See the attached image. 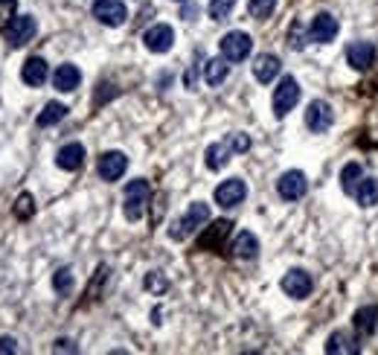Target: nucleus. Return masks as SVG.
Returning a JSON list of instances; mask_svg holds the SVG:
<instances>
[{
    "instance_id": "f257e3e1",
    "label": "nucleus",
    "mask_w": 378,
    "mask_h": 355,
    "mask_svg": "<svg viewBox=\"0 0 378 355\" xmlns=\"http://www.w3.org/2000/svg\"><path fill=\"white\" fill-rule=\"evenodd\" d=\"M210 221V204H204V201H193L189 204V210L172 224L169 228V239H175V242H183L186 236H193L201 224H207Z\"/></svg>"
},
{
    "instance_id": "f03ea898",
    "label": "nucleus",
    "mask_w": 378,
    "mask_h": 355,
    "mask_svg": "<svg viewBox=\"0 0 378 355\" xmlns=\"http://www.w3.org/2000/svg\"><path fill=\"white\" fill-rule=\"evenodd\" d=\"M148 198H151L148 181H143V178L131 181L129 186H125V196H122V213H125V218H129V221H140L143 213H146Z\"/></svg>"
},
{
    "instance_id": "7ed1b4c3",
    "label": "nucleus",
    "mask_w": 378,
    "mask_h": 355,
    "mask_svg": "<svg viewBox=\"0 0 378 355\" xmlns=\"http://www.w3.org/2000/svg\"><path fill=\"white\" fill-rule=\"evenodd\" d=\"M300 82L294 76H286L276 88H274V114L282 120V117H288L294 111V105L300 102Z\"/></svg>"
},
{
    "instance_id": "20e7f679",
    "label": "nucleus",
    "mask_w": 378,
    "mask_h": 355,
    "mask_svg": "<svg viewBox=\"0 0 378 355\" xmlns=\"http://www.w3.org/2000/svg\"><path fill=\"white\" fill-rule=\"evenodd\" d=\"M4 32H6V44L18 50V47H23V44L33 41V36L38 32V23H36L33 15H15V21H12Z\"/></svg>"
},
{
    "instance_id": "39448f33",
    "label": "nucleus",
    "mask_w": 378,
    "mask_h": 355,
    "mask_svg": "<svg viewBox=\"0 0 378 355\" xmlns=\"http://www.w3.org/2000/svg\"><path fill=\"white\" fill-rule=\"evenodd\" d=\"M332 122H335V111H332V105L326 100L308 102V108H306V125H308V132L323 134V132H329V128H332Z\"/></svg>"
},
{
    "instance_id": "423d86ee",
    "label": "nucleus",
    "mask_w": 378,
    "mask_h": 355,
    "mask_svg": "<svg viewBox=\"0 0 378 355\" xmlns=\"http://www.w3.org/2000/svg\"><path fill=\"white\" fill-rule=\"evenodd\" d=\"M250 50H254V38L242 29H233L222 38V55L227 61H244L250 55Z\"/></svg>"
},
{
    "instance_id": "0eeeda50",
    "label": "nucleus",
    "mask_w": 378,
    "mask_h": 355,
    "mask_svg": "<svg viewBox=\"0 0 378 355\" xmlns=\"http://www.w3.org/2000/svg\"><path fill=\"white\" fill-rule=\"evenodd\" d=\"M244 198H247V184H244L242 178H230V181H225V184L215 186V204L225 207V210L239 207Z\"/></svg>"
},
{
    "instance_id": "6e6552de",
    "label": "nucleus",
    "mask_w": 378,
    "mask_h": 355,
    "mask_svg": "<svg viewBox=\"0 0 378 355\" xmlns=\"http://www.w3.org/2000/svg\"><path fill=\"white\" fill-rule=\"evenodd\" d=\"M276 192H279L282 201H300L306 192H308V181H306V175H303L300 169H291V172H286V175H279Z\"/></svg>"
},
{
    "instance_id": "1a4fd4ad",
    "label": "nucleus",
    "mask_w": 378,
    "mask_h": 355,
    "mask_svg": "<svg viewBox=\"0 0 378 355\" xmlns=\"http://www.w3.org/2000/svg\"><path fill=\"white\" fill-rule=\"evenodd\" d=\"M338 29H340V23H338L335 15H329V12H318V15H314V21H311V26H308V41L332 44V41L338 38Z\"/></svg>"
},
{
    "instance_id": "9d476101",
    "label": "nucleus",
    "mask_w": 378,
    "mask_h": 355,
    "mask_svg": "<svg viewBox=\"0 0 378 355\" xmlns=\"http://www.w3.org/2000/svg\"><path fill=\"white\" fill-rule=\"evenodd\" d=\"M93 18L105 26H122L129 18V9L122 0H93Z\"/></svg>"
},
{
    "instance_id": "9b49d317",
    "label": "nucleus",
    "mask_w": 378,
    "mask_h": 355,
    "mask_svg": "<svg viewBox=\"0 0 378 355\" xmlns=\"http://www.w3.org/2000/svg\"><path fill=\"white\" fill-rule=\"evenodd\" d=\"M143 44L148 53H169L175 44V29L169 23H154L143 32Z\"/></svg>"
},
{
    "instance_id": "f8f14e48",
    "label": "nucleus",
    "mask_w": 378,
    "mask_h": 355,
    "mask_svg": "<svg viewBox=\"0 0 378 355\" xmlns=\"http://www.w3.org/2000/svg\"><path fill=\"white\" fill-rule=\"evenodd\" d=\"M230 231H233V221L230 218L212 221L210 228L198 236V250H222L225 248V239L230 236Z\"/></svg>"
},
{
    "instance_id": "ddd939ff",
    "label": "nucleus",
    "mask_w": 378,
    "mask_h": 355,
    "mask_svg": "<svg viewBox=\"0 0 378 355\" xmlns=\"http://www.w3.org/2000/svg\"><path fill=\"white\" fill-rule=\"evenodd\" d=\"M282 292H286L288 297H294V300H306L308 295H311V288H314V282H311V277L303 271V268H291L286 277H282Z\"/></svg>"
},
{
    "instance_id": "4468645a",
    "label": "nucleus",
    "mask_w": 378,
    "mask_h": 355,
    "mask_svg": "<svg viewBox=\"0 0 378 355\" xmlns=\"http://www.w3.org/2000/svg\"><path fill=\"white\" fill-rule=\"evenodd\" d=\"M99 178L102 181H119L122 175H125V169H129V157H125L122 152H105L102 157H99Z\"/></svg>"
},
{
    "instance_id": "2eb2a0df",
    "label": "nucleus",
    "mask_w": 378,
    "mask_h": 355,
    "mask_svg": "<svg viewBox=\"0 0 378 355\" xmlns=\"http://www.w3.org/2000/svg\"><path fill=\"white\" fill-rule=\"evenodd\" d=\"M47 76H50V68H47V61H44L41 55H33V58H26V61H23V70H21L23 85H29V88H41V85L47 82Z\"/></svg>"
},
{
    "instance_id": "dca6fc26",
    "label": "nucleus",
    "mask_w": 378,
    "mask_h": 355,
    "mask_svg": "<svg viewBox=\"0 0 378 355\" xmlns=\"http://www.w3.org/2000/svg\"><path fill=\"white\" fill-rule=\"evenodd\" d=\"M82 164H85V146L82 143H68L55 154V166L65 169V172H76V169H82Z\"/></svg>"
},
{
    "instance_id": "f3484780",
    "label": "nucleus",
    "mask_w": 378,
    "mask_h": 355,
    "mask_svg": "<svg viewBox=\"0 0 378 355\" xmlns=\"http://www.w3.org/2000/svg\"><path fill=\"white\" fill-rule=\"evenodd\" d=\"M346 61H350L355 70H367L375 61V47L369 41H355V44L346 47Z\"/></svg>"
},
{
    "instance_id": "a211bd4d",
    "label": "nucleus",
    "mask_w": 378,
    "mask_h": 355,
    "mask_svg": "<svg viewBox=\"0 0 378 355\" xmlns=\"http://www.w3.org/2000/svg\"><path fill=\"white\" fill-rule=\"evenodd\" d=\"M279 70H282V61H279L276 55H271V53H262V55L254 61V76H256V82H262V85H271V82L279 76Z\"/></svg>"
},
{
    "instance_id": "6ab92c4d",
    "label": "nucleus",
    "mask_w": 378,
    "mask_h": 355,
    "mask_svg": "<svg viewBox=\"0 0 378 355\" xmlns=\"http://www.w3.org/2000/svg\"><path fill=\"white\" fill-rule=\"evenodd\" d=\"M79 82H82V73H79L76 64H58L55 73H53V85H55V90H61V93L76 90Z\"/></svg>"
},
{
    "instance_id": "aec40b11",
    "label": "nucleus",
    "mask_w": 378,
    "mask_h": 355,
    "mask_svg": "<svg viewBox=\"0 0 378 355\" xmlns=\"http://www.w3.org/2000/svg\"><path fill=\"white\" fill-rule=\"evenodd\" d=\"M230 253L236 256V260H256V253H259V239H256L254 233L242 231V233L233 239Z\"/></svg>"
},
{
    "instance_id": "412c9836",
    "label": "nucleus",
    "mask_w": 378,
    "mask_h": 355,
    "mask_svg": "<svg viewBox=\"0 0 378 355\" xmlns=\"http://www.w3.org/2000/svg\"><path fill=\"white\" fill-rule=\"evenodd\" d=\"M230 154H233V146H230V140H222V143H212V146H207V169H212V172H218V169H225L227 164H230Z\"/></svg>"
},
{
    "instance_id": "4be33fe9",
    "label": "nucleus",
    "mask_w": 378,
    "mask_h": 355,
    "mask_svg": "<svg viewBox=\"0 0 378 355\" xmlns=\"http://www.w3.org/2000/svg\"><path fill=\"white\" fill-rule=\"evenodd\" d=\"M358 349H361L358 341H355L350 332H343V329H340V332H332L329 341H326V352H329V355H338V352H340V355H355Z\"/></svg>"
},
{
    "instance_id": "5701e85b",
    "label": "nucleus",
    "mask_w": 378,
    "mask_h": 355,
    "mask_svg": "<svg viewBox=\"0 0 378 355\" xmlns=\"http://www.w3.org/2000/svg\"><path fill=\"white\" fill-rule=\"evenodd\" d=\"M230 76V64H227V58L222 55V58H210L207 61V68H204V79H207V85L210 88H218L225 79Z\"/></svg>"
},
{
    "instance_id": "b1692460",
    "label": "nucleus",
    "mask_w": 378,
    "mask_h": 355,
    "mask_svg": "<svg viewBox=\"0 0 378 355\" xmlns=\"http://www.w3.org/2000/svg\"><path fill=\"white\" fill-rule=\"evenodd\" d=\"M364 181V166L361 164H346L343 172H340V189L346 192V196H355V189L361 186Z\"/></svg>"
},
{
    "instance_id": "393cba45",
    "label": "nucleus",
    "mask_w": 378,
    "mask_h": 355,
    "mask_svg": "<svg viewBox=\"0 0 378 355\" xmlns=\"http://www.w3.org/2000/svg\"><path fill=\"white\" fill-rule=\"evenodd\" d=\"M355 198L361 207H375L378 204V178H364L361 186L355 189Z\"/></svg>"
},
{
    "instance_id": "a878e982",
    "label": "nucleus",
    "mask_w": 378,
    "mask_h": 355,
    "mask_svg": "<svg viewBox=\"0 0 378 355\" xmlns=\"http://www.w3.org/2000/svg\"><path fill=\"white\" fill-rule=\"evenodd\" d=\"M68 117V105H61V102H47L44 105V111L38 114V125L41 128H50V125H55V122H61V120H65Z\"/></svg>"
},
{
    "instance_id": "bb28decb",
    "label": "nucleus",
    "mask_w": 378,
    "mask_h": 355,
    "mask_svg": "<svg viewBox=\"0 0 378 355\" xmlns=\"http://www.w3.org/2000/svg\"><path fill=\"white\" fill-rule=\"evenodd\" d=\"M375 320H378V306H364L355 312V329L364 335L375 332Z\"/></svg>"
},
{
    "instance_id": "cd10ccee",
    "label": "nucleus",
    "mask_w": 378,
    "mask_h": 355,
    "mask_svg": "<svg viewBox=\"0 0 378 355\" xmlns=\"http://www.w3.org/2000/svg\"><path fill=\"white\" fill-rule=\"evenodd\" d=\"M233 9H236V0H210V6H207V12H210L212 21H225V18H230Z\"/></svg>"
},
{
    "instance_id": "c85d7f7f",
    "label": "nucleus",
    "mask_w": 378,
    "mask_h": 355,
    "mask_svg": "<svg viewBox=\"0 0 378 355\" xmlns=\"http://www.w3.org/2000/svg\"><path fill=\"white\" fill-rule=\"evenodd\" d=\"M53 288L58 295H70L73 292V271L70 268H58L53 274Z\"/></svg>"
},
{
    "instance_id": "c756f323",
    "label": "nucleus",
    "mask_w": 378,
    "mask_h": 355,
    "mask_svg": "<svg viewBox=\"0 0 378 355\" xmlns=\"http://www.w3.org/2000/svg\"><path fill=\"white\" fill-rule=\"evenodd\" d=\"M274 9H276V0H250V4H247V12L254 15L256 21L271 18V15H274Z\"/></svg>"
},
{
    "instance_id": "7c9ffc66",
    "label": "nucleus",
    "mask_w": 378,
    "mask_h": 355,
    "mask_svg": "<svg viewBox=\"0 0 378 355\" xmlns=\"http://www.w3.org/2000/svg\"><path fill=\"white\" fill-rule=\"evenodd\" d=\"M33 213H36V198L29 196V192H21L18 201H15V216L21 221H26V218H33Z\"/></svg>"
},
{
    "instance_id": "2f4dec72",
    "label": "nucleus",
    "mask_w": 378,
    "mask_h": 355,
    "mask_svg": "<svg viewBox=\"0 0 378 355\" xmlns=\"http://www.w3.org/2000/svg\"><path fill=\"white\" fill-rule=\"evenodd\" d=\"M143 285L148 288V292H154V295H163L166 288H169V280L163 277V271H148L146 280H143Z\"/></svg>"
},
{
    "instance_id": "473e14b6",
    "label": "nucleus",
    "mask_w": 378,
    "mask_h": 355,
    "mask_svg": "<svg viewBox=\"0 0 378 355\" xmlns=\"http://www.w3.org/2000/svg\"><path fill=\"white\" fill-rule=\"evenodd\" d=\"M18 15V0H0V29H6Z\"/></svg>"
},
{
    "instance_id": "72a5a7b5",
    "label": "nucleus",
    "mask_w": 378,
    "mask_h": 355,
    "mask_svg": "<svg viewBox=\"0 0 378 355\" xmlns=\"http://www.w3.org/2000/svg\"><path fill=\"white\" fill-rule=\"evenodd\" d=\"M288 44L294 47V50H306V32H303V26L294 21L291 23V29H288Z\"/></svg>"
},
{
    "instance_id": "f704fd0d",
    "label": "nucleus",
    "mask_w": 378,
    "mask_h": 355,
    "mask_svg": "<svg viewBox=\"0 0 378 355\" xmlns=\"http://www.w3.org/2000/svg\"><path fill=\"white\" fill-rule=\"evenodd\" d=\"M230 146H233V152H247L250 149V137L247 134H230Z\"/></svg>"
},
{
    "instance_id": "c9c22d12",
    "label": "nucleus",
    "mask_w": 378,
    "mask_h": 355,
    "mask_svg": "<svg viewBox=\"0 0 378 355\" xmlns=\"http://www.w3.org/2000/svg\"><path fill=\"white\" fill-rule=\"evenodd\" d=\"M0 352H18L15 338H0Z\"/></svg>"
},
{
    "instance_id": "e433bc0d",
    "label": "nucleus",
    "mask_w": 378,
    "mask_h": 355,
    "mask_svg": "<svg viewBox=\"0 0 378 355\" xmlns=\"http://www.w3.org/2000/svg\"><path fill=\"white\" fill-rule=\"evenodd\" d=\"M193 15H198V6H186V9H183V18H186V21H193Z\"/></svg>"
},
{
    "instance_id": "4c0bfd02",
    "label": "nucleus",
    "mask_w": 378,
    "mask_h": 355,
    "mask_svg": "<svg viewBox=\"0 0 378 355\" xmlns=\"http://www.w3.org/2000/svg\"><path fill=\"white\" fill-rule=\"evenodd\" d=\"M55 349H70V352H76V346H70V341H58Z\"/></svg>"
},
{
    "instance_id": "58836bf2",
    "label": "nucleus",
    "mask_w": 378,
    "mask_h": 355,
    "mask_svg": "<svg viewBox=\"0 0 378 355\" xmlns=\"http://www.w3.org/2000/svg\"><path fill=\"white\" fill-rule=\"evenodd\" d=\"M178 4H186V0H178Z\"/></svg>"
}]
</instances>
